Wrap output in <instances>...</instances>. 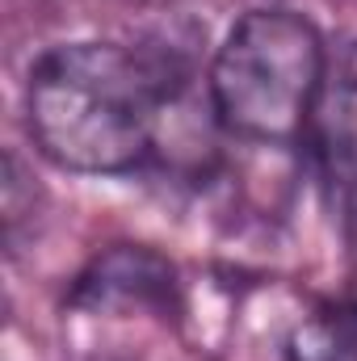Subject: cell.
<instances>
[{
  "label": "cell",
  "instance_id": "cell-1",
  "mask_svg": "<svg viewBox=\"0 0 357 361\" xmlns=\"http://www.w3.org/2000/svg\"><path fill=\"white\" fill-rule=\"evenodd\" d=\"M173 101V68L118 42H68L30 68V135L59 169L126 173L147 160L160 109Z\"/></svg>",
  "mask_w": 357,
  "mask_h": 361
},
{
  "label": "cell",
  "instance_id": "cell-2",
  "mask_svg": "<svg viewBox=\"0 0 357 361\" xmlns=\"http://www.w3.org/2000/svg\"><path fill=\"white\" fill-rule=\"evenodd\" d=\"M328 51L315 25L290 8H253L223 38L210 97L227 130L257 143H290L303 135Z\"/></svg>",
  "mask_w": 357,
  "mask_h": 361
},
{
  "label": "cell",
  "instance_id": "cell-3",
  "mask_svg": "<svg viewBox=\"0 0 357 361\" xmlns=\"http://www.w3.org/2000/svg\"><path fill=\"white\" fill-rule=\"evenodd\" d=\"M177 298V269L139 244H118L105 257H97L72 286V307L85 311H131L152 307L164 311Z\"/></svg>",
  "mask_w": 357,
  "mask_h": 361
},
{
  "label": "cell",
  "instance_id": "cell-4",
  "mask_svg": "<svg viewBox=\"0 0 357 361\" xmlns=\"http://www.w3.org/2000/svg\"><path fill=\"white\" fill-rule=\"evenodd\" d=\"M303 139L328 180H349L357 173V42H345L324 63Z\"/></svg>",
  "mask_w": 357,
  "mask_h": 361
},
{
  "label": "cell",
  "instance_id": "cell-5",
  "mask_svg": "<svg viewBox=\"0 0 357 361\" xmlns=\"http://www.w3.org/2000/svg\"><path fill=\"white\" fill-rule=\"evenodd\" d=\"M290 361H357V302L328 307L298 324L290 336Z\"/></svg>",
  "mask_w": 357,
  "mask_h": 361
}]
</instances>
